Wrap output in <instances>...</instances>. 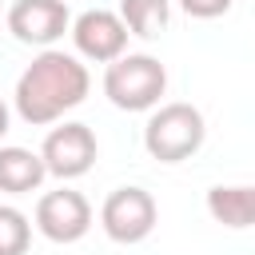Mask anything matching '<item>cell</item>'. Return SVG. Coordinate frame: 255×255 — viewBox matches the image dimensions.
Listing matches in <instances>:
<instances>
[{
  "instance_id": "obj_5",
  "label": "cell",
  "mask_w": 255,
  "mask_h": 255,
  "mask_svg": "<svg viewBox=\"0 0 255 255\" xmlns=\"http://www.w3.org/2000/svg\"><path fill=\"white\" fill-rule=\"evenodd\" d=\"M96 131L88 124H60L44 135V147H40V159H44V171L56 175V179H80L92 171L96 163Z\"/></svg>"
},
{
  "instance_id": "obj_4",
  "label": "cell",
  "mask_w": 255,
  "mask_h": 255,
  "mask_svg": "<svg viewBox=\"0 0 255 255\" xmlns=\"http://www.w3.org/2000/svg\"><path fill=\"white\" fill-rule=\"evenodd\" d=\"M155 199L143 187H116L100 207V227L112 243H143L155 231Z\"/></svg>"
},
{
  "instance_id": "obj_14",
  "label": "cell",
  "mask_w": 255,
  "mask_h": 255,
  "mask_svg": "<svg viewBox=\"0 0 255 255\" xmlns=\"http://www.w3.org/2000/svg\"><path fill=\"white\" fill-rule=\"evenodd\" d=\"M4 131H8V104L0 100V139H4Z\"/></svg>"
},
{
  "instance_id": "obj_12",
  "label": "cell",
  "mask_w": 255,
  "mask_h": 255,
  "mask_svg": "<svg viewBox=\"0 0 255 255\" xmlns=\"http://www.w3.org/2000/svg\"><path fill=\"white\" fill-rule=\"evenodd\" d=\"M32 243V223L20 207L0 203V255H24Z\"/></svg>"
},
{
  "instance_id": "obj_1",
  "label": "cell",
  "mask_w": 255,
  "mask_h": 255,
  "mask_svg": "<svg viewBox=\"0 0 255 255\" xmlns=\"http://www.w3.org/2000/svg\"><path fill=\"white\" fill-rule=\"evenodd\" d=\"M92 92V76L88 68L60 52V48H44L16 80V112L24 124L32 128H44V124H56L64 120V112L80 108Z\"/></svg>"
},
{
  "instance_id": "obj_3",
  "label": "cell",
  "mask_w": 255,
  "mask_h": 255,
  "mask_svg": "<svg viewBox=\"0 0 255 255\" xmlns=\"http://www.w3.org/2000/svg\"><path fill=\"white\" fill-rule=\"evenodd\" d=\"M203 135H207L203 112L191 108V104H163L143 124V147L159 163H183V159H191L203 147Z\"/></svg>"
},
{
  "instance_id": "obj_9",
  "label": "cell",
  "mask_w": 255,
  "mask_h": 255,
  "mask_svg": "<svg viewBox=\"0 0 255 255\" xmlns=\"http://www.w3.org/2000/svg\"><path fill=\"white\" fill-rule=\"evenodd\" d=\"M44 159H40V151H28V147H16V143H8V147H0V191H8V195H28V191H36L40 183H44Z\"/></svg>"
},
{
  "instance_id": "obj_6",
  "label": "cell",
  "mask_w": 255,
  "mask_h": 255,
  "mask_svg": "<svg viewBox=\"0 0 255 255\" xmlns=\"http://www.w3.org/2000/svg\"><path fill=\"white\" fill-rule=\"evenodd\" d=\"M36 227L52 243H76L92 231V203L72 187L44 191L36 203Z\"/></svg>"
},
{
  "instance_id": "obj_10",
  "label": "cell",
  "mask_w": 255,
  "mask_h": 255,
  "mask_svg": "<svg viewBox=\"0 0 255 255\" xmlns=\"http://www.w3.org/2000/svg\"><path fill=\"white\" fill-rule=\"evenodd\" d=\"M207 211H211L215 223H223L231 231H243L255 219V191L247 183H235V187H223L219 183V187L207 191Z\"/></svg>"
},
{
  "instance_id": "obj_11",
  "label": "cell",
  "mask_w": 255,
  "mask_h": 255,
  "mask_svg": "<svg viewBox=\"0 0 255 255\" xmlns=\"http://www.w3.org/2000/svg\"><path fill=\"white\" fill-rule=\"evenodd\" d=\"M128 28V36H139V40H155L167 20H171V0H120V12H116Z\"/></svg>"
},
{
  "instance_id": "obj_8",
  "label": "cell",
  "mask_w": 255,
  "mask_h": 255,
  "mask_svg": "<svg viewBox=\"0 0 255 255\" xmlns=\"http://www.w3.org/2000/svg\"><path fill=\"white\" fill-rule=\"evenodd\" d=\"M72 24V12L64 0H16L8 8V32L20 44L52 48Z\"/></svg>"
},
{
  "instance_id": "obj_13",
  "label": "cell",
  "mask_w": 255,
  "mask_h": 255,
  "mask_svg": "<svg viewBox=\"0 0 255 255\" xmlns=\"http://www.w3.org/2000/svg\"><path fill=\"white\" fill-rule=\"evenodd\" d=\"M231 4H235V0H179V8H183L187 16H195V20H215V16H223Z\"/></svg>"
},
{
  "instance_id": "obj_2",
  "label": "cell",
  "mask_w": 255,
  "mask_h": 255,
  "mask_svg": "<svg viewBox=\"0 0 255 255\" xmlns=\"http://www.w3.org/2000/svg\"><path fill=\"white\" fill-rule=\"evenodd\" d=\"M167 92V68L147 52H124L104 72V96L120 112H151Z\"/></svg>"
},
{
  "instance_id": "obj_7",
  "label": "cell",
  "mask_w": 255,
  "mask_h": 255,
  "mask_svg": "<svg viewBox=\"0 0 255 255\" xmlns=\"http://www.w3.org/2000/svg\"><path fill=\"white\" fill-rule=\"evenodd\" d=\"M68 32H72L76 52H80L84 60H92V64H112L116 56L128 52V28H124V20H120L116 12H108V8H88V12H80V16L68 24Z\"/></svg>"
}]
</instances>
